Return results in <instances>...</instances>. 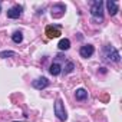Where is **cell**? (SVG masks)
<instances>
[{"label": "cell", "instance_id": "6da1fadb", "mask_svg": "<svg viewBox=\"0 0 122 122\" xmlns=\"http://www.w3.org/2000/svg\"><path fill=\"white\" fill-rule=\"evenodd\" d=\"M55 115L60 121H66L68 119V115H66V111H65L62 99H56V102H55Z\"/></svg>", "mask_w": 122, "mask_h": 122}, {"label": "cell", "instance_id": "7a4b0ae2", "mask_svg": "<svg viewBox=\"0 0 122 122\" xmlns=\"http://www.w3.org/2000/svg\"><path fill=\"white\" fill-rule=\"evenodd\" d=\"M103 53H105V57L108 60H112V62H119V60H121V56H119L118 50L113 46H105Z\"/></svg>", "mask_w": 122, "mask_h": 122}, {"label": "cell", "instance_id": "3957f363", "mask_svg": "<svg viewBox=\"0 0 122 122\" xmlns=\"http://www.w3.org/2000/svg\"><path fill=\"white\" fill-rule=\"evenodd\" d=\"M91 13L98 20H102V16H103V3H102V0H96L93 3V6L91 9Z\"/></svg>", "mask_w": 122, "mask_h": 122}, {"label": "cell", "instance_id": "277c9868", "mask_svg": "<svg viewBox=\"0 0 122 122\" xmlns=\"http://www.w3.org/2000/svg\"><path fill=\"white\" fill-rule=\"evenodd\" d=\"M45 33L49 39H55V37L60 36V29H59V26H47Z\"/></svg>", "mask_w": 122, "mask_h": 122}, {"label": "cell", "instance_id": "5b68a950", "mask_svg": "<svg viewBox=\"0 0 122 122\" xmlns=\"http://www.w3.org/2000/svg\"><path fill=\"white\" fill-rule=\"evenodd\" d=\"M93 52H95V49H93L92 45H85V46H82L81 50H79V53H81L82 57H91V56L93 55Z\"/></svg>", "mask_w": 122, "mask_h": 122}, {"label": "cell", "instance_id": "8992f818", "mask_svg": "<svg viewBox=\"0 0 122 122\" xmlns=\"http://www.w3.org/2000/svg\"><path fill=\"white\" fill-rule=\"evenodd\" d=\"M22 10H23L22 6H15V7L9 9V10H7V17H10V19H17V17L22 15Z\"/></svg>", "mask_w": 122, "mask_h": 122}, {"label": "cell", "instance_id": "52a82bcc", "mask_svg": "<svg viewBox=\"0 0 122 122\" xmlns=\"http://www.w3.org/2000/svg\"><path fill=\"white\" fill-rule=\"evenodd\" d=\"M65 13V6L63 5H55L52 7V16L53 17H62Z\"/></svg>", "mask_w": 122, "mask_h": 122}, {"label": "cell", "instance_id": "ba28073f", "mask_svg": "<svg viewBox=\"0 0 122 122\" xmlns=\"http://www.w3.org/2000/svg\"><path fill=\"white\" fill-rule=\"evenodd\" d=\"M47 85H49V81H47L46 78H39V79H36V81L33 82V86H35L36 89H45Z\"/></svg>", "mask_w": 122, "mask_h": 122}, {"label": "cell", "instance_id": "9c48e42d", "mask_svg": "<svg viewBox=\"0 0 122 122\" xmlns=\"http://www.w3.org/2000/svg\"><path fill=\"white\" fill-rule=\"evenodd\" d=\"M106 7H108V13L111 16H115L116 12H118V5L113 2V0H109V2L106 3Z\"/></svg>", "mask_w": 122, "mask_h": 122}, {"label": "cell", "instance_id": "30bf717a", "mask_svg": "<svg viewBox=\"0 0 122 122\" xmlns=\"http://www.w3.org/2000/svg\"><path fill=\"white\" fill-rule=\"evenodd\" d=\"M57 47H59L60 50H68V49L71 47V42H69V39H62V40L59 42Z\"/></svg>", "mask_w": 122, "mask_h": 122}, {"label": "cell", "instance_id": "8fae6325", "mask_svg": "<svg viewBox=\"0 0 122 122\" xmlns=\"http://www.w3.org/2000/svg\"><path fill=\"white\" fill-rule=\"evenodd\" d=\"M75 96H76V99H78V101H83V99H86V98H88V92H86L85 89H78V91H76V93H75Z\"/></svg>", "mask_w": 122, "mask_h": 122}, {"label": "cell", "instance_id": "7c38bea8", "mask_svg": "<svg viewBox=\"0 0 122 122\" xmlns=\"http://www.w3.org/2000/svg\"><path fill=\"white\" fill-rule=\"evenodd\" d=\"M60 71H62V68H60V65H57V63H53V65L50 66V69H49V72H50L53 76H57V75L60 73Z\"/></svg>", "mask_w": 122, "mask_h": 122}, {"label": "cell", "instance_id": "4fadbf2b", "mask_svg": "<svg viewBox=\"0 0 122 122\" xmlns=\"http://www.w3.org/2000/svg\"><path fill=\"white\" fill-rule=\"evenodd\" d=\"M12 39H13V42H15V43H20V42L23 40V36H22V33H20V32H15V33H13V36H12Z\"/></svg>", "mask_w": 122, "mask_h": 122}, {"label": "cell", "instance_id": "5bb4252c", "mask_svg": "<svg viewBox=\"0 0 122 122\" xmlns=\"http://www.w3.org/2000/svg\"><path fill=\"white\" fill-rule=\"evenodd\" d=\"M73 69H75V65H73L72 62H68L66 66H65V73H71Z\"/></svg>", "mask_w": 122, "mask_h": 122}, {"label": "cell", "instance_id": "9a60e30c", "mask_svg": "<svg viewBox=\"0 0 122 122\" xmlns=\"http://www.w3.org/2000/svg\"><path fill=\"white\" fill-rule=\"evenodd\" d=\"M99 101H101V102H103V103H106V102H109V95H108L106 92H103V93H101V95H99Z\"/></svg>", "mask_w": 122, "mask_h": 122}, {"label": "cell", "instance_id": "2e32d148", "mask_svg": "<svg viewBox=\"0 0 122 122\" xmlns=\"http://www.w3.org/2000/svg\"><path fill=\"white\" fill-rule=\"evenodd\" d=\"M7 56H16V53L10 52V50H5V52L0 53V57H7Z\"/></svg>", "mask_w": 122, "mask_h": 122}, {"label": "cell", "instance_id": "e0dca14e", "mask_svg": "<svg viewBox=\"0 0 122 122\" xmlns=\"http://www.w3.org/2000/svg\"><path fill=\"white\" fill-rule=\"evenodd\" d=\"M0 12H2V5H0Z\"/></svg>", "mask_w": 122, "mask_h": 122}, {"label": "cell", "instance_id": "ac0fdd59", "mask_svg": "<svg viewBox=\"0 0 122 122\" xmlns=\"http://www.w3.org/2000/svg\"><path fill=\"white\" fill-rule=\"evenodd\" d=\"M15 122H17V121H15Z\"/></svg>", "mask_w": 122, "mask_h": 122}]
</instances>
